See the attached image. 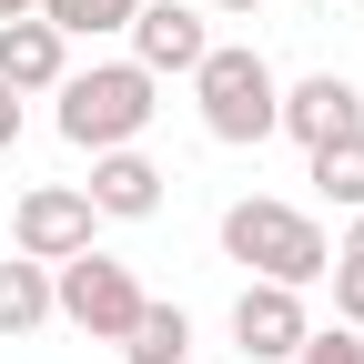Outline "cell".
Masks as SVG:
<instances>
[{"mask_svg":"<svg viewBox=\"0 0 364 364\" xmlns=\"http://www.w3.org/2000/svg\"><path fill=\"white\" fill-rule=\"evenodd\" d=\"M162 162L142 152V142H122V152H91V182H81V193H91V213H102V223H152L162 213Z\"/></svg>","mask_w":364,"mask_h":364,"instance_id":"9","label":"cell"},{"mask_svg":"<svg viewBox=\"0 0 364 364\" xmlns=\"http://www.w3.org/2000/svg\"><path fill=\"white\" fill-rule=\"evenodd\" d=\"M122 41H132V61H142L152 81H193V61L213 51V11L203 0H142Z\"/></svg>","mask_w":364,"mask_h":364,"instance_id":"6","label":"cell"},{"mask_svg":"<svg viewBox=\"0 0 364 364\" xmlns=\"http://www.w3.org/2000/svg\"><path fill=\"white\" fill-rule=\"evenodd\" d=\"M294 364H364V334H344V324H314V334L294 344Z\"/></svg>","mask_w":364,"mask_h":364,"instance_id":"16","label":"cell"},{"mask_svg":"<svg viewBox=\"0 0 364 364\" xmlns=\"http://www.w3.org/2000/svg\"><path fill=\"white\" fill-rule=\"evenodd\" d=\"M324 284H334V324H344V334H364V263H354V253H334V263H324Z\"/></svg>","mask_w":364,"mask_h":364,"instance_id":"15","label":"cell"},{"mask_svg":"<svg viewBox=\"0 0 364 364\" xmlns=\"http://www.w3.org/2000/svg\"><path fill=\"white\" fill-rule=\"evenodd\" d=\"M122 364H193V314L182 304H142L122 334Z\"/></svg>","mask_w":364,"mask_h":364,"instance_id":"12","label":"cell"},{"mask_svg":"<svg viewBox=\"0 0 364 364\" xmlns=\"http://www.w3.org/2000/svg\"><path fill=\"white\" fill-rule=\"evenodd\" d=\"M193 112L223 152H263L273 122H284V71H273L253 41H213L193 61Z\"/></svg>","mask_w":364,"mask_h":364,"instance_id":"3","label":"cell"},{"mask_svg":"<svg viewBox=\"0 0 364 364\" xmlns=\"http://www.w3.org/2000/svg\"><path fill=\"white\" fill-rule=\"evenodd\" d=\"M91 233H102V213L81 182H31L11 213V253H31V263H71V253H91Z\"/></svg>","mask_w":364,"mask_h":364,"instance_id":"5","label":"cell"},{"mask_svg":"<svg viewBox=\"0 0 364 364\" xmlns=\"http://www.w3.org/2000/svg\"><path fill=\"white\" fill-rule=\"evenodd\" d=\"M132 11H142V0H41V21H51L61 41H122Z\"/></svg>","mask_w":364,"mask_h":364,"instance_id":"13","label":"cell"},{"mask_svg":"<svg viewBox=\"0 0 364 364\" xmlns=\"http://www.w3.org/2000/svg\"><path fill=\"white\" fill-rule=\"evenodd\" d=\"M61 71H71V41L41 21V11H21V21H0V81L21 91V102H41V91H61Z\"/></svg>","mask_w":364,"mask_h":364,"instance_id":"10","label":"cell"},{"mask_svg":"<svg viewBox=\"0 0 364 364\" xmlns=\"http://www.w3.org/2000/svg\"><path fill=\"white\" fill-rule=\"evenodd\" d=\"M314 193H324L334 213H364V132H344V142L314 152Z\"/></svg>","mask_w":364,"mask_h":364,"instance_id":"14","label":"cell"},{"mask_svg":"<svg viewBox=\"0 0 364 364\" xmlns=\"http://www.w3.org/2000/svg\"><path fill=\"white\" fill-rule=\"evenodd\" d=\"M223 253L243 263V284H294V294H314V284H324V263H334L324 223H314L304 203H273V193L223 203Z\"/></svg>","mask_w":364,"mask_h":364,"instance_id":"1","label":"cell"},{"mask_svg":"<svg viewBox=\"0 0 364 364\" xmlns=\"http://www.w3.org/2000/svg\"><path fill=\"white\" fill-rule=\"evenodd\" d=\"M273 132H294L304 152H324V142H344V132H364V91L344 71H304V81H284V122Z\"/></svg>","mask_w":364,"mask_h":364,"instance_id":"8","label":"cell"},{"mask_svg":"<svg viewBox=\"0 0 364 364\" xmlns=\"http://www.w3.org/2000/svg\"><path fill=\"white\" fill-rule=\"evenodd\" d=\"M21 11H41V0H0V21H21Z\"/></svg>","mask_w":364,"mask_h":364,"instance_id":"20","label":"cell"},{"mask_svg":"<svg viewBox=\"0 0 364 364\" xmlns=\"http://www.w3.org/2000/svg\"><path fill=\"white\" fill-rule=\"evenodd\" d=\"M354 11H364V0H354Z\"/></svg>","mask_w":364,"mask_h":364,"instance_id":"21","label":"cell"},{"mask_svg":"<svg viewBox=\"0 0 364 364\" xmlns=\"http://www.w3.org/2000/svg\"><path fill=\"white\" fill-rule=\"evenodd\" d=\"M203 11H263V0H203Z\"/></svg>","mask_w":364,"mask_h":364,"instance_id":"19","label":"cell"},{"mask_svg":"<svg viewBox=\"0 0 364 364\" xmlns=\"http://www.w3.org/2000/svg\"><path fill=\"white\" fill-rule=\"evenodd\" d=\"M334 253H354V263H364V213H344V243H334Z\"/></svg>","mask_w":364,"mask_h":364,"instance_id":"18","label":"cell"},{"mask_svg":"<svg viewBox=\"0 0 364 364\" xmlns=\"http://www.w3.org/2000/svg\"><path fill=\"white\" fill-rule=\"evenodd\" d=\"M142 304H152V294H142V273L112 263L102 243L71 253V263H51V324H71V334H91V344H122Z\"/></svg>","mask_w":364,"mask_h":364,"instance_id":"4","label":"cell"},{"mask_svg":"<svg viewBox=\"0 0 364 364\" xmlns=\"http://www.w3.org/2000/svg\"><path fill=\"white\" fill-rule=\"evenodd\" d=\"M152 112H162V81L132 61V51H122V61H91V71H61V91H51V122H61L71 152H122V142H142Z\"/></svg>","mask_w":364,"mask_h":364,"instance_id":"2","label":"cell"},{"mask_svg":"<svg viewBox=\"0 0 364 364\" xmlns=\"http://www.w3.org/2000/svg\"><path fill=\"white\" fill-rule=\"evenodd\" d=\"M41 324H51V263L11 253V263H0V344H21Z\"/></svg>","mask_w":364,"mask_h":364,"instance_id":"11","label":"cell"},{"mask_svg":"<svg viewBox=\"0 0 364 364\" xmlns=\"http://www.w3.org/2000/svg\"><path fill=\"white\" fill-rule=\"evenodd\" d=\"M304 334H314V314H304L294 284H243V294H233V344H243V364H294Z\"/></svg>","mask_w":364,"mask_h":364,"instance_id":"7","label":"cell"},{"mask_svg":"<svg viewBox=\"0 0 364 364\" xmlns=\"http://www.w3.org/2000/svg\"><path fill=\"white\" fill-rule=\"evenodd\" d=\"M11 142H21V91L0 81V152H11Z\"/></svg>","mask_w":364,"mask_h":364,"instance_id":"17","label":"cell"}]
</instances>
